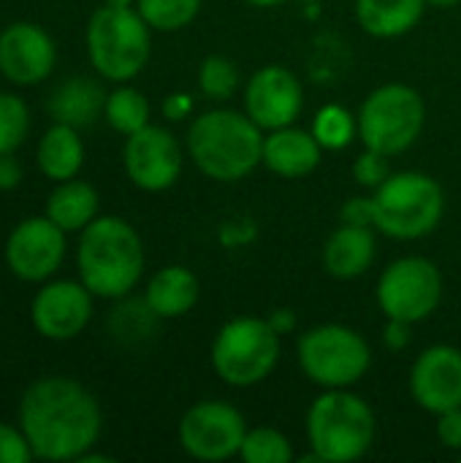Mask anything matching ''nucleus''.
Instances as JSON below:
<instances>
[{
  "instance_id": "nucleus-32",
  "label": "nucleus",
  "mask_w": 461,
  "mask_h": 463,
  "mask_svg": "<svg viewBox=\"0 0 461 463\" xmlns=\"http://www.w3.org/2000/svg\"><path fill=\"white\" fill-rule=\"evenodd\" d=\"M33 458V448L24 431L0 423V463H27Z\"/></svg>"
},
{
  "instance_id": "nucleus-20",
  "label": "nucleus",
  "mask_w": 461,
  "mask_h": 463,
  "mask_svg": "<svg viewBox=\"0 0 461 463\" xmlns=\"http://www.w3.org/2000/svg\"><path fill=\"white\" fill-rule=\"evenodd\" d=\"M198 277L187 266H166L149 279L144 301L158 315V320H177L198 304Z\"/></svg>"
},
{
  "instance_id": "nucleus-23",
  "label": "nucleus",
  "mask_w": 461,
  "mask_h": 463,
  "mask_svg": "<svg viewBox=\"0 0 461 463\" xmlns=\"http://www.w3.org/2000/svg\"><path fill=\"white\" fill-rule=\"evenodd\" d=\"M82 163H84V144H82L76 128L62 125V122L49 128L38 144L41 171L54 182H68L79 174Z\"/></svg>"
},
{
  "instance_id": "nucleus-6",
  "label": "nucleus",
  "mask_w": 461,
  "mask_h": 463,
  "mask_svg": "<svg viewBox=\"0 0 461 463\" xmlns=\"http://www.w3.org/2000/svg\"><path fill=\"white\" fill-rule=\"evenodd\" d=\"M280 334L269 317H234L212 342V369L231 388H253L264 383L280 361Z\"/></svg>"
},
{
  "instance_id": "nucleus-18",
  "label": "nucleus",
  "mask_w": 461,
  "mask_h": 463,
  "mask_svg": "<svg viewBox=\"0 0 461 463\" xmlns=\"http://www.w3.org/2000/svg\"><path fill=\"white\" fill-rule=\"evenodd\" d=\"M323 146L312 136V130H302L296 125L269 130L264 138V165L283 179H302L321 165Z\"/></svg>"
},
{
  "instance_id": "nucleus-13",
  "label": "nucleus",
  "mask_w": 461,
  "mask_h": 463,
  "mask_svg": "<svg viewBox=\"0 0 461 463\" xmlns=\"http://www.w3.org/2000/svg\"><path fill=\"white\" fill-rule=\"evenodd\" d=\"M122 160L130 182L147 193H163L174 187L185 163L177 136L158 125H147L130 133L125 141Z\"/></svg>"
},
{
  "instance_id": "nucleus-17",
  "label": "nucleus",
  "mask_w": 461,
  "mask_h": 463,
  "mask_svg": "<svg viewBox=\"0 0 461 463\" xmlns=\"http://www.w3.org/2000/svg\"><path fill=\"white\" fill-rule=\"evenodd\" d=\"M57 60L49 33L30 22L8 24L0 33V73L14 84L43 81Z\"/></svg>"
},
{
  "instance_id": "nucleus-29",
  "label": "nucleus",
  "mask_w": 461,
  "mask_h": 463,
  "mask_svg": "<svg viewBox=\"0 0 461 463\" xmlns=\"http://www.w3.org/2000/svg\"><path fill=\"white\" fill-rule=\"evenodd\" d=\"M239 68L223 54H209L198 68V87L209 100H231L239 92Z\"/></svg>"
},
{
  "instance_id": "nucleus-3",
  "label": "nucleus",
  "mask_w": 461,
  "mask_h": 463,
  "mask_svg": "<svg viewBox=\"0 0 461 463\" xmlns=\"http://www.w3.org/2000/svg\"><path fill=\"white\" fill-rule=\"evenodd\" d=\"M79 277L92 296L122 298L144 271V247L139 233L122 217H95L79 241Z\"/></svg>"
},
{
  "instance_id": "nucleus-14",
  "label": "nucleus",
  "mask_w": 461,
  "mask_h": 463,
  "mask_svg": "<svg viewBox=\"0 0 461 463\" xmlns=\"http://www.w3.org/2000/svg\"><path fill=\"white\" fill-rule=\"evenodd\" d=\"M65 258V231L49 217H30L19 222L5 241L8 269L27 282H41L57 271Z\"/></svg>"
},
{
  "instance_id": "nucleus-15",
  "label": "nucleus",
  "mask_w": 461,
  "mask_h": 463,
  "mask_svg": "<svg viewBox=\"0 0 461 463\" xmlns=\"http://www.w3.org/2000/svg\"><path fill=\"white\" fill-rule=\"evenodd\" d=\"M410 396L432 415L461 407V350L454 345L427 347L410 369Z\"/></svg>"
},
{
  "instance_id": "nucleus-22",
  "label": "nucleus",
  "mask_w": 461,
  "mask_h": 463,
  "mask_svg": "<svg viewBox=\"0 0 461 463\" xmlns=\"http://www.w3.org/2000/svg\"><path fill=\"white\" fill-rule=\"evenodd\" d=\"M103 106H106V95L90 79H71V81L60 84L49 100L52 117L71 128L92 125L95 117L103 111Z\"/></svg>"
},
{
  "instance_id": "nucleus-9",
  "label": "nucleus",
  "mask_w": 461,
  "mask_h": 463,
  "mask_svg": "<svg viewBox=\"0 0 461 463\" xmlns=\"http://www.w3.org/2000/svg\"><path fill=\"white\" fill-rule=\"evenodd\" d=\"M296 361L304 377L323 391L353 388L370 372L372 350L359 331L340 323H323L299 336Z\"/></svg>"
},
{
  "instance_id": "nucleus-5",
  "label": "nucleus",
  "mask_w": 461,
  "mask_h": 463,
  "mask_svg": "<svg viewBox=\"0 0 461 463\" xmlns=\"http://www.w3.org/2000/svg\"><path fill=\"white\" fill-rule=\"evenodd\" d=\"M372 228L397 241H416L437 231L446 195L435 176L421 171H397L372 190Z\"/></svg>"
},
{
  "instance_id": "nucleus-28",
  "label": "nucleus",
  "mask_w": 461,
  "mask_h": 463,
  "mask_svg": "<svg viewBox=\"0 0 461 463\" xmlns=\"http://www.w3.org/2000/svg\"><path fill=\"white\" fill-rule=\"evenodd\" d=\"M136 3L144 22L160 33H174L187 27L201 11V0H136Z\"/></svg>"
},
{
  "instance_id": "nucleus-42",
  "label": "nucleus",
  "mask_w": 461,
  "mask_h": 463,
  "mask_svg": "<svg viewBox=\"0 0 461 463\" xmlns=\"http://www.w3.org/2000/svg\"><path fill=\"white\" fill-rule=\"evenodd\" d=\"M106 5H114V8H130L133 0H103Z\"/></svg>"
},
{
  "instance_id": "nucleus-1",
  "label": "nucleus",
  "mask_w": 461,
  "mask_h": 463,
  "mask_svg": "<svg viewBox=\"0 0 461 463\" xmlns=\"http://www.w3.org/2000/svg\"><path fill=\"white\" fill-rule=\"evenodd\" d=\"M19 420L33 456L43 461H76L101 434L98 402L68 377H46L30 385L19 404Z\"/></svg>"
},
{
  "instance_id": "nucleus-8",
  "label": "nucleus",
  "mask_w": 461,
  "mask_h": 463,
  "mask_svg": "<svg viewBox=\"0 0 461 463\" xmlns=\"http://www.w3.org/2000/svg\"><path fill=\"white\" fill-rule=\"evenodd\" d=\"M149 24L133 8H98L87 24V52L92 68L111 81H130L149 60Z\"/></svg>"
},
{
  "instance_id": "nucleus-21",
  "label": "nucleus",
  "mask_w": 461,
  "mask_h": 463,
  "mask_svg": "<svg viewBox=\"0 0 461 463\" xmlns=\"http://www.w3.org/2000/svg\"><path fill=\"white\" fill-rule=\"evenodd\" d=\"M427 0H356V19L372 38H402L421 22Z\"/></svg>"
},
{
  "instance_id": "nucleus-38",
  "label": "nucleus",
  "mask_w": 461,
  "mask_h": 463,
  "mask_svg": "<svg viewBox=\"0 0 461 463\" xmlns=\"http://www.w3.org/2000/svg\"><path fill=\"white\" fill-rule=\"evenodd\" d=\"M269 323L274 326V331L283 336V334H288L293 326H296V320H293V312H288V309H277L272 317H269Z\"/></svg>"
},
{
  "instance_id": "nucleus-7",
  "label": "nucleus",
  "mask_w": 461,
  "mask_h": 463,
  "mask_svg": "<svg viewBox=\"0 0 461 463\" xmlns=\"http://www.w3.org/2000/svg\"><path fill=\"white\" fill-rule=\"evenodd\" d=\"M356 119L359 138L367 149L397 157L418 141L427 122V106L416 87L391 81L364 98Z\"/></svg>"
},
{
  "instance_id": "nucleus-16",
  "label": "nucleus",
  "mask_w": 461,
  "mask_h": 463,
  "mask_svg": "<svg viewBox=\"0 0 461 463\" xmlns=\"http://www.w3.org/2000/svg\"><path fill=\"white\" fill-rule=\"evenodd\" d=\"M92 317V293L84 282H52L33 301V326L41 336L68 342L79 336Z\"/></svg>"
},
{
  "instance_id": "nucleus-34",
  "label": "nucleus",
  "mask_w": 461,
  "mask_h": 463,
  "mask_svg": "<svg viewBox=\"0 0 461 463\" xmlns=\"http://www.w3.org/2000/svg\"><path fill=\"white\" fill-rule=\"evenodd\" d=\"M342 222H351V225H372V198H351L345 201L342 212H340Z\"/></svg>"
},
{
  "instance_id": "nucleus-31",
  "label": "nucleus",
  "mask_w": 461,
  "mask_h": 463,
  "mask_svg": "<svg viewBox=\"0 0 461 463\" xmlns=\"http://www.w3.org/2000/svg\"><path fill=\"white\" fill-rule=\"evenodd\" d=\"M389 155H380V152H375V149H367L364 146V152L356 157V163H353V179L364 187V190H378L394 171H391V165H389Z\"/></svg>"
},
{
  "instance_id": "nucleus-25",
  "label": "nucleus",
  "mask_w": 461,
  "mask_h": 463,
  "mask_svg": "<svg viewBox=\"0 0 461 463\" xmlns=\"http://www.w3.org/2000/svg\"><path fill=\"white\" fill-rule=\"evenodd\" d=\"M103 117L117 133L130 136L149 125V100L133 87H120L106 95Z\"/></svg>"
},
{
  "instance_id": "nucleus-33",
  "label": "nucleus",
  "mask_w": 461,
  "mask_h": 463,
  "mask_svg": "<svg viewBox=\"0 0 461 463\" xmlns=\"http://www.w3.org/2000/svg\"><path fill=\"white\" fill-rule=\"evenodd\" d=\"M437 437L443 448L461 453V407L437 415Z\"/></svg>"
},
{
  "instance_id": "nucleus-40",
  "label": "nucleus",
  "mask_w": 461,
  "mask_h": 463,
  "mask_svg": "<svg viewBox=\"0 0 461 463\" xmlns=\"http://www.w3.org/2000/svg\"><path fill=\"white\" fill-rule=\"evenodd\" d=\"M245 3H250V5H255V8H274V5H280V3H285V0H245Z\"/></svg>"
},
{
  "instance_id": "nucleus-27",
  "label": "nucleus",
  "mask_w": 461,
  "mask_h": 463,
  "mask_svg": "<svg viewBox=\"0 0 461 463\" xmlns=\"http://www.w3.org/2000/svg\"><path fill=\"white\" fill-rule=\"evenodd\" d=\"M239 456L245 463H291L296 458L291 439L269 426L247 429Z\"/></svg>"
},
{
  "instance_id": "nucleus-10",
  "label": "nucleus",
  "mask_w": 461,
  "mask_h": 463,
  "mask_svg": "<svg viewBox=\"0 0 461 463\" xmlns=\"http://www.w3.org/2000/svg\"><path fill=\"white\" fill-rule=\"evenodd\" d=\"M443 301V274L437 263L421 255H405L389 263L378 279V307L386 320L424 323Z\"/></svg>"
},
{
  "instance_id": "nucleus-24",
  "label": "nucleus",
  "mask_w": 461,
  "mask_h": 463,
  "mask_svg": "<svg viewBox=\"0 0 461 463\" xmlns=\"http://www.w3.org/2000/svg\"><path fill=\"white\" fill-rule=\"evenodd\" d=\"M98 214V193L87 182L68 179L46 201V217L65 233L84 231Z\"/></svg>"
},
{
  "instance_id": "nucleus-2",
  "label": "nucleus",
  "mask_w": 461,
  "mask_h": 463,
  "mask_svg": "<svg viewBox=\"0 0 461 463\" xmlns=\"http://www.w3.org/2000/svg\"><path fill=\"white\" fill-rule=\"evenodd\" d=\"M264 130L242 111L212 109L187 128V155L215 182H239L264 163Z\"/></svg>"
},
{
  "instance_id": "nucleus-19",
  "label": "nucleus",
  "mask_w": 461,
  "mask_h": 463,
  "mask_svg": "<svg viewBox=\"0 0 461 463\" xmlns=\"http://www.w3.org/2000/svg\"><path fill=\"white\" fill-rule=\"evenodd\" d=\"M378 241L370 225L342 222L323 244V269L334 279H359L370 271Z\"/></svg>"
},
{
  "instance_id": "nucleus-12",
  "label": "nucleus",
  "mask_w": 461,
  "mask_h": 463,
  "mask_svg": "<svg viewBox=\"0 0 461 463\" xmlns=\"http://www.w3.org/2000/svg\"><path fill=\"white\" fill-rule=\"evenodd\" d=\"M304 109V87L285 65H264L245 84V114L264 130L293 125Z\"/></svg>"
},
{
  "instance_id": "nucleus-11",
  "label": "nucleus",
  "mask_w": 461,
  "mask_h": 463,
  "mask_svg": "<svg viewBox=\"0 0 461 463\" xmlns=\"http://www.w3.org/2000/svg\"><path fill=\"white\" fill-rule=\"evenodd\" d=\"M245 434V415L217 399L193 404L179 420V445L196 461L220 463L239 456Z\"/></svg>"
},
{
  "instance_id": "nucleus-30",
  "label": "nucleus",
  "mask_w": 461,
  "mask_h": 463,
  "mask_svg": "<svg viewBox=\"0 0 461 463\" xmlns=\"http://www.w3.org/2000/svg\"><path fill=\"white\" fill-rule=\"evenodd\" d=\"M30 114L22 98L0 92V155H11L27 136Z\"/></svg>"
},
{
  "instance_id": "nucleus-26",
  "label": "nucleus",
  "mask_w": 461,
  "mask_h": 463,
  "mask_svg": "<svg viewBox=\"0 0 461 463\" xmlns=\"http://www.w3.org/2000/svg\"><path fill=\"white\" fill-rule=\"evenodd\" d=\"M312 136L318 138V144L323 146V152H340L345 146H351V141L359 136V119L356 114H351L345 106L340 103H329L323 109H318V114L312 117Z\"/></svg>"
},
{
  "instance_id": "nucleus-37",
  "label": "nucleus",
  "mask_w": 461,
  "mask_h": 463,
  "mask_svg": "<svg viewBox=\"0 0 461 463\" xmlns=\"http://www.w3.org/2000/svg\"><path fill=\"white\" fill-rule=\"evenodd\" d=\"M22 182V165L11 155H0V190H14Z\"/></svg>"
},
{
  "instance_id": "nucleus-39",
  "label": "nucleus",
  "mask_w": 461,
  "mask_h": 463,
  "mask_svg": "<svg viewBox=\"0 0 461 463\" xmlns=\"http://www.w3.org/2000/svg\"><path fill=\"white\" fill-rule=\"evenodd\" d=\"M79 463H114V458H109V456H98V453H82L79 458H76Z\"/></svg>"
},
{
  "instance_id": "nucleus-4",
  "label": "nucleus",
  "mask_w": 461,
  "mask_h": 463,
  "mask_svg": "<svg viewBox=\"0 0 461 463\" xmlns=\"http://www.w3.org/2000/svg\"><path fill=\"white\" fill-rule=\"evenodd\" d=\"M378 420L372 407L351 388L323 391L307 412V442L323 463H351L364 458L375 445Z\"/></svg>"
},
{
  "instance_id": "nucleus-35",
  "label": "nucleus",
  "mask_w": 461,
  "mask_h": 463,
  "mask_svg": "<svg viewBox=\"0 0 461 463\" xmlns=\"http://www.w3.org/2000/svg\"><path fill=\"white\" fill-rule=\"evenodd\" d=\"M193 106H196V100L187 92H171L163 100V117L171 119V122H179V119L193 114Z\"/></svg>"
},
{
  "instance_id": "nucleus-36",
  "label": "nucleus",
  "mask_w": 461,
  "mask_h": 463,
  "mask_svg": "<svg viewBox=\"0 0 461 463\" xmlns=\"http://www.w3.org/2000/svg\"><path fill=\"white\" fill-rule=\"evenodd\" d=\"M413 323H405V320H389L386 323V331H383V339H386V347L399 353L410 345L413 334H410Z\"/></svg>"
},
{
  "instance_id": "nucleus-41",
  "label": "nucleus",
  "mask_w": 461,
  "mask_h": 463,
  "mask_svg": "<svg viewBox=\"0 0 461 463\" xmlns=\"http://www.w3.org/2000/svg\"><path fill=\"white\" fill-rule=\"evenodd\" d=\"M461 0H427V5H437V8H451V5H459Z\"/></svg>"
}]
</instances>
